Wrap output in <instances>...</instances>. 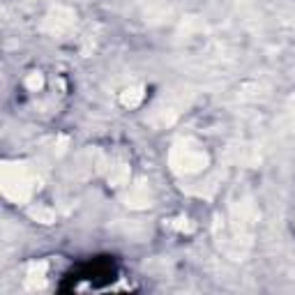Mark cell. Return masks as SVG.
I'll use <instances>...</instances> for the list:
<instances>
[{"label":"cell","instance_id":"7a4b0ae2","mask_svg":"<svg viewBox=\"0 0 295 295\" xmlns=\"http://www.w3.org/2000/svg\"><path fill=\"white\" fill-rule=\"evenodd\" d=\"M171 164H173L175 171L194 173L201 166H205V155L201 150H196V148H175L173 155H171Z\"/></svg>","mask_w":295,"mask_h":295},{"label":"cell","instance_id":"6da1fadb","mask_svg":"<svg viewBox=\"0 0 295 295\" xmlns=\"http://www.w3.org/2000/svg\"><path fill=\"white\" fill-rule=\"evenodd\" d=\"M35 192V180L23 164H5L3 166V194L12 201H28Z\"/></svg>","mask_w":295,"mask_h":295},{"label":"cell","instance_id":"277c9868","mask_svg":"<svg viewBox=\"0 0 295 295\" xmlns=\"http://www.w3.org/2000/svg\"><path fill=\"white\" fill-rule=\"evenodd\" d=\"M141 99H143V88H129V90H125L120 95V102L125 104V106H139Z\"/></svg>","mask_w":295,"mask_h":295},{"label":"cell","instance_id":"3957f363","mask_svg":"<svg viewBox=\"0 0 295 295\" xmlns=\"http://www.w3.org/2000/svg\"><path fill=\"white\" fill-rule=\"evenodd\" d=\"M148 192H145L143 184H139V187L131 192V196H127V205H131V208H145V205H150L148 203Z\"/></svg>","mask_w":295,"mask_h":295},{"label":"cell","instance_id":"8992f818","mask_svg":"<svg viewBox=\"0 0 295 295\" xmlns=\"http://www.w3.org/2000/svg\"><path fill=\"white\" fill-rule=\"evenodd\" d=\"M109 180H111V184L120 187V184H125L127 180H129V169H127V166H116L113 173L109 175Z\"/></svg>","mask_w":295,"mask_h":295},{"label":"cell","instance_id":"52a82bcc","mask_svg":"<svg viewBox=\"0 0 295 295\" xmlns=\"http://www.w3.org/2000/svg\"><path fill=\"white\" fill-rule=\"evenodd\" d=\"M42 83H44V78H42V74H30L28 78H25V88H28V90H33V92H37L39 88H42Z\"/></svg>","mask_w":295,"mask_h":295},{"label":"cell","instance_id":"5b68a950","mask_svg":"<svg viewBox=\"0 0 295 295\" xmlns=\"http://www.w3.org/2000/svg\"><path fill=\"white\" fill-rule=\"evenodd\" d=\"M28 214L33 219H37L39 224H53V210H48V208H42V205H37V208H30Z\"/></svg>","mask_w":295,"mask_h":295}]
</instances>
